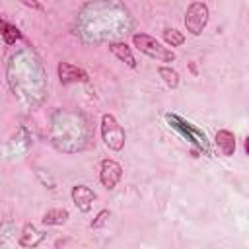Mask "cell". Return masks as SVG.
I'll return each mask as SVG.
<instances>
[{
	"label": "cell",
	"instance_id": "6da1fadb",
	"mask_svg": "<svg viewBox=\"0 0 249 249\" xmlns=\"http://www.w3.org/2000/svg\"><path fill=\"white\" fill-rule=\"evenodd\" d=\"M132 45L146 56L158 60V62H173L175 60V53L165 47L161 41H158L156 37L148 35V33H134L132 35Z\"/></svg>",
	"mask_w": 249,
	"mask_h": 249
},
{
	"label": "cell",
	"instance_id": "7a4b0ae2",
	"mask_svg": "<svg viewBox=\"0 0 249 249\" xmlns=\"http://www.w3.org/2000/svg\"><path fill=\"white\" fill-rule=\"evenodd\" d=\"M99 132H101V140H103V144H105L111 152H121V150L124 148L126 134H124V128H123V124L117 121L115 115L105 113V115L101 117Z\"/></svg>",
	"mask_w": 249,
	"mask_h": 249
},
{
	"label": "cell",
	"instance_id": "3957f363",
	"mask_svg": "<svg viewBox=\"0 0 249 249\" xmlns=\"http://www.w3.org/2000/svg\"><path fill=\"white\" fill-rule=\"evenodd\" d=\"M208 19H210V10H208L206 2H191L187 6L183 21H185V29L191 35H195V37L202 35V31L208 25Z\"/></svg>",
	"mask_w": 249,
	"mask_h": 249
},
{
	"label": "cell",
	"instance_id": "277c9868",
	"mask_svg": "<svg viewBox=\"0 0 249 249\" xmlns=\"http://www.w3.org/2000/svg\"><path fill=\"white\" fill-rule=\"evenodd\" d=\"M123 179V165L111 158H105L101 160L99 163V183L107 189V191H113Z\"/></svg>",
	"mask_w": 249,
	"mask_h": 249
},
{
	"label": "cell",
	"instance_id": "5b68a950",
	"mask_svg": "<svg viewBox=\"0 0 249 249\" xmlns=\"http://www.w3.org/2000/svg\"><path fill=\"white\" fill-rule=\"evenodd\" d=\"M56 74L62 86H70V84H88L89 76L84 68L72 64V62H58L56 66Z\"/></svg>",
	"mask_w": 249,
	"mask_h": 249
},
{
	"label": "cell",
	"instance_id": "8992f818",
	"mask_svg": "<svg viewBox=\"0 0 249 249\" xmlns=\"http://www.w3.org/2000/svg\"><path fill=\"white\" fill-rule=\"evenodd\" d=\"M70 196H72L74 206H76L80 212H84V214L91 210L93 200L97 198V195L93 193V189H89L88 185H74L72 191H70Z\"/></svg>",
	"mask_w": 249,
	"mask_h": 249
},
{
	"label": "cell",
	"instance_id": "52a82bcc",
	"mask_svg": "<svg viewBox=\"0 0 249 249\" xmlns=\"http://www.w3.org/2000/svg\"><path fill=\"white\" fill-rule=\"evenodd\" d=\"M45 237H47V233H43L41 230H37L35 224L27 222V224H23V228H21V231H19L18 243H19L21 247H25V249H35L37 245H41V243L45 241Z\"/></svg>",
	"mask_w": 249,
	"mask_h": 249
},
{
	"label": "cell",
	"instance_id": "ba28073f",
	"mask_svg": "<svg viewBox=\"0 0 249 249\" xmlns=\"http://www.w3.org/2000/svg\"><path fill=\"white\" fill-rule=\"evenodd\" d=\"M214 146L218 148V152L226 158L233 156L235 154V148H237V140H235V134L228 128H220L216 134H214Z\"/></svg>",
	"mask_w": 249,
	"mask_h": 249
},
{
	"label": "cell",
	"instance_id": "9c48e42d",
	"mask_svg": "<svg viewBox=\"0 0 249 249\" xmlns=\"http://www.w3.org/2000/svg\"><path fill=\"white\" fill-rule=\"evenodd\" d=\"M109 51H111L121 62H124L128 68H136V58H134V54H132V49H130L126 43H123V41L109 43Z\"/></svg>",
	"mask_w": 249,
	"mask_h": 249
},
{
	"label": "cell",
	"instance_id": "30bf717a",
	"mask_svg": "<svg viewBox=\"0 0 249 249\" xmlns=\"http://www.w3.org/2000/svg\"><path fill=\"white\" fill-rule=\"evenodd\" d=\"M70 220V212L66 208H51L43 214L41 224L43 226H62Z\"/></svg>",
	"mask_w": 249,
	"mask_h": 249
},
{
	"label": "cell",
	"instance_id": "8fae6325",
	"mask_svg": "<svg viewBox=\"0 0 249 249\" xmlns=\"http://www.w3.org/2000/svg\"><path fill=\"white\" fill-rule=\"evenodd\" d=\"M0 35H2V39H4L6 45H14L16 41H19L23 37L21 31L14 23H10V21H6L2 18H0Z\"/></svg>",
	"mask_w": 249,
	"mask_h": 249
},
{
	"label": "cell",
	"instance_id": "7c38bea8",
	"mask_svg": "<svg viewBox=\"0 0 249 249\" xmlns=\"http://www.w3.org/2000/svg\"><path fill=\"white\" fill-rule=\"evenodd\" d=\"M158 74H160L161 82H163V84H165L169 89H175V88L179 86V82H181L179 72H177V70H173L171 66H165V64L158 66Z\"/></svg>",
	"mask_w": 249,
	"mask_h": 249
},
{
	"label": "cell",
	"instance_id": "4fadbf2b",
	"mask_svg": "<svg viewBox=\"0 0 249 249\" xmlns=\"http://www.w3.org/2000/svg\"><path fill=\"white\" fill-rule=\"evenodd\" d=\"M161 37H163L165 45H169V47H181L185 43V35L179 29H175V27H165Z\"/></svg>",
	"mask_w": 249,
	"mask_h": 249
},
{
	"label": "cell",
	"instance_id": "5bb4252c",
	"mask_svg": "<svg viewBox=\"0 0 249 249\" xmlns=\"http://www.w3.org/2000/svg\"><path fill=\"white\" fill-rule=\"evenodd\" d=\"M109 216H111V212H109L107 208H103V210H99V212L95 214V218L91 220V224H89V228H91V230H99V228H103V226H105V222L109 220Z\"/></svg>",
	"mask_w": 249,
	"mask_h": 249
},
{
	"label": "cell",
	"instance_id": "9a60e30c",
	"mask_svg": "<svg viewBox=\"0 0 249 249\" xmlns=\"http://www.w3.org/2000/svg\"><path fill=\"white\" fill-rule=\"evenodd\" d=\"M23 4H25L27 8H35V10H41V8H43V6H41V4H37V2H23Z\"/></svg>",
	"mask_w": 249,
	"mask_h": 249
},
{
	"label": "cell",
	"instance_id": "2e32d148",
	"mask_svg": "<svg viewBox=\"0 0 249 249\" xmlns=\"http://www.w3.org/2000/svg\"><path fill=\"white\" fill-rule=\"evenodd\" d=\"M245 154H249V138H245Z\"/></svg>",
	"mask_w": 249,
	"mask_h": 249
}]
</instances>
